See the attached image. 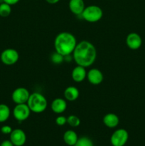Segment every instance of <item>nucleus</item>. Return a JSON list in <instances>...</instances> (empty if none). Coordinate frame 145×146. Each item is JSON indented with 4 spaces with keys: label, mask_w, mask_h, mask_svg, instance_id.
<instances>
[{
    "label": "nucleus",
    "mask_w": 145,
    "mask_h": 146,
    "mask_svg": "<svg viewBox=\"0 0 145 146\" xmlns=\"http://www.w3.org/2000/svg\"><path fill=\"white\" fill-rule=\"evenodd\" d=\"M51 61L54 64H61L65 61V59H64L63 56L55 51V52H53L51 54Z\"/></svg>",
    "instance_id": "4be33fe9"
},
{
    "label": "nucleus",
    "mask_w": 145,
    "mask_h": 146,
    "mask_svg": "<svg viewBox=\"0 0 145 146\" xmlns=\"http://www.w3.org/2000/svg\"><path fill=\"white\" fill-rule=\"evenodd\" d=\"M18 58H19V54L18 51L14 48H6L0 55V59L1 62L7 66L15 64L18 61Z\"/></svg>",
    "instance_id": "423d86ee"
},
{
    "label": "nucleus",
    "mask_w": 145,
    "mask_h": 146,
    "mask_svg": "<svg viewBox=\"0 0 145 146\" xmlns=\"http://www.w3.org/2000/svg\"><path fill=\"white\" fill-rule=\"evenodd\" d=\"M13 129L10 125H3L1 128V132L3 134H5V135H10L11 133L12 132Z\"/></svg>",
    "instance_id": "b1692460"
},
{
    "label": "nucleus",
    "mask_w": 145,
    "mask_h": 146,
    "mask_svg": "<svg viewBox=\"0 0 145 146\" xmlns=\"http://www.w3.org/2000/svg\"><path fill=\"white\" fill-rule=\"evenodd\" d=\"M78 139L76 133L72 130H68L63 134V141L69 146H74Z\"/></svg>",
    "instance_id": "f3484780"
},
{
    "label": "nucleus",
    "mask_w": 145,
    "mask_h": 146,
    "mask_svg": "<svg viewBox=\"0 0 145 146\" xmlns=\"http://www.w3.org/2000/svg\"><path fill=\"white\" fill-rule=\"evenodd\" d=\"M126 44L132 50H137L142 44V39L137 33H129L126 38Z\"/></svg>",
    "instance_id": "9b49d317"
},
{
    "label": "nucleus",
    "mask_w": 145,
    "mask_h": 146,
    "mask_svg": "<svg viewBox=\"0 0 145 146\" xmlns=\"http://www.w3.org/2000/svg\"><path fill=\"white\" fill-rule=\"evenodd\" d=\"M59 1L60 0H45V1H46V2H48V4H57V3H58Z\"/></svg>",
    "instance_id": "bb28decb"
},
{
    "label": "nucleus",
    "mask_w": 145,
    "mask_h": 146,
    "mask_svg": "<svg viewBox=\"0 0 145 146\" xmlns=\"http://www.w3.org/2000/svg\"><path fill=\"white\" fill-rule=\"evenodd\" d=\"M96 58V48L88 41H82L77 44L72 52V58L75 64L85 68L92 66Z\"/></svg>",
    "instance_id": "f257e3e1"
},
{
    "label": "nucleus",
    "mask_w": 145,
    "mask_h": 146,
    "mask_svg": "<svg viewBox=\"0 0 145 146\" xmlns=\"http://www.w3.org/2000/svg\"><path fill=\"white\" fill-rule=\"evenodd\" d=\"M82 19L90 23H95L99 21L103 16V11L100 7L97 5H90L85 7L82 11Z\"/></svg>",
    "instance_id": "20e7f679"
},
{
    "label": "nucleus",
    "mask_w": 145,
    "mask_h": 146,
    "mask_svg": "<svg viewBox=\"0 0 145 146\" xmlns=\"http://www.w3.org/2000/svg\"><path fill=\"white\" fill-rule=\"evenodd\" d=\"M77 44V40L73 34L67 31H63L55 36L54 48L56 52L63 56H66L72 54Z\"/></svg>",
    "instance_id": "f03ea898"
},
{
    "label": "nucleus",
    "mask_w": 145,
    "mask_h": 146,
    "mask_svg": "<svg viewBox=\"0 0 145 146\" xmlns=\"http://www.w3.org/2000/svg\"><path fill=\"white\" fill-rule=\"evenodd\" d=\"M0 146H14L10 140H5L1 143Z\"/></svg>",
    "instance_id": "a878e982"
},
{
    "label": "nucleus",
    "mask_w": 145,
    "mask_h": 146,
    "mask_svg": "<svg viewBox=\"0 0 145 146\" xmlns=\"http://www.w3.org/2000/svg\"><path fill=\"white\" fill-rule=\"evenodd\" d=\"M11 110L9 107L4 104H0V123H4L9 118Z\"/></svg>",
    "instance_id": "a211bd4d"
},
{
    "label": "nucleus",
    "mask_w": 145,
    "mask_h": 146,
    "mask_svg": "<svg viewBox=\"0 0 145 146\" xmlns=\"http://www.w3.org/2000/svg\"><path fill=\"white\" fill-rule=\"evenodd\" d=\"M71 77L75 82L80 83L83 81L87 77V71L85 67L77 65L72 69Z\"/></svg>",
    "instance_id": "ddd939ff"
},
{
    "label": "nucleus",
    "mask_w": 145,
    "mask_h": 146,
    "mask_svg": "<svg viewBox=\"0 0 145 146\" xmlns=\"http://www.w3.org/2000/svg\"><path fill=\"white\" fill-rule=\"evenodd\" d=\"M51 110L54 113L61 114L65 112L67 108V102L65 99L57 98L52 101L51 105Z\"/></svg>",
    "instance_id": "f8f14e48"
},
{
    "label": "nucleus",
    "mask_w": 145,
    "mask_h": 146,
    "mask_svg": "<svg viewBox=\"0 0 145 146\" xmlns=\"http://www.w3.org/2000/svg\"><path fill=\"white\" fill-rule=\"evenodd\" d=\"M129 139V133L124 128H119L113 132L110 137L112 146H125Z\"/></svg>",
    "instance_id": "39448f33"
},
{
    "label": "nucleus",
    "mask_w": 145,
    "mask_h": 146,
    "mask_svg": "<svg viewBox=\"0 0 145 146\" xmlns=\"http://www.w3.org/2000/svg\"><path fill=\"white\" fill-rule=\"evenodd\" d=\"M74 146H93V142L88 137L82 136L78 138L76 143Z\"/></svg>",
    "instance_id": "412c9836"
},
{
    "label": "nucleus",
    "mask_w": 145,
    "mask_h": 146,
    "mask_svg": "<svg viewBox=\"0 0 145 146\" xmlns=\"http://www.w3.org/2000/svg\"><path fill=\"white\" fill-rule=\"evenodd\" d=\"M119 118L117 115L109 113L103 117V123L109 128H115L119 125Z\"/></svg>",
    "instance_id": "2eb2a0df"
},
{
    "label": "nucleus",
    "mask_w": 145,
    "mask_h": 146,
    "mask_svg": "<svg viewBox=\"0 0 145 146\" xmlns=\"http://www.w3.org/2000/svg\"><path fill=\"white\" fill-rule=\"evenodd\" d=\"M11 13V6L5 2L0 4V17H8Z\"/></svg>",
    "instance_id": "6ab92c4d"
},
{
    "label": "nucleus",
    "mask_w": 145,
    "mask_h": 146,
    "mask_svg": "<svg viewBox=\"0 0 145 146\" xmlns=\"http://www.w3.org/2000/svg\"><path fill=\"white\" fill-rule=\"evenodd\" d=\"M68 7L70 11L77 16L81 15L85 8L83 0H70Z\"/></svg>",
    "instance_id": "4468645a"
},
{
    "label": "nucleus",
    "mask_w": 145,
    "mask_h": 146,
    "mask_svg": "<svg viewBox=\"0 0 145 146\" xmlns=\"http://www.w3.org/2000/svg\"><path fill=\"white\" fill-rule=\"evenodd\" d=\"M80 119L75 115H71L67 118V123L72 128H76L80 125Z\"/></svg>",
    "instance_id": "aec40b11"
},
{
    "label": "nucleus",
    "mask_w": 145,
    "mask_h": 146,
    "mask_svg": "<svg viewBox=\"0 0 145 146\" xmlns=\"http://www.w3.org/2000/svg\"><path fill=\"white\" fill-rule=\"evenodd\" d=\"M30 93L28 89L24 87H18L14 90L11 94V99L16 104H27L30 96Z\"/></svg>",
    "instance_id": "6e6552de"
},
{
    "label": "nucleus",
    "mask_w": 145,
    "mask_h": 146,
    "mask_svg": "<svg viewBox=\"0 0 145 146\" xmlns=\"http://www.w3.org/2000/svg\"><path fill=\"white\" fill-rule=\"evenodd\" d=\"M63 94L65 100L68 101H75L79 97L80 92L78 88L71 86H68L65 88Z\"/></svg>",
    "instance_id": "dca6fc26"
},
{
    "label": "nucleus",
    "mask_w": 145,
    "mask_h": 146,
    "mask_svg": "<svg viewBox=\"0 0 145 146\" xmlns=\"http://www.w3.org/2000/svg\"><path fill=\"white\" fill-rule=\"evenodd\" d=\"M27 105L33 113H41L46 110L48 101L44 95L40 93L34 92L30 94L29 98L27 101Z\"/></svg>",
    "instance_id": "7ed1b4c3"
},
{
    "label": "nucleus",
    "mask_w": 145,
    "mask_h": 146,
    "mask_svg": "<svg viewBox=\"0 0 145 146\" xmlns=\"http://www.w3.org/2000/svg\"><path fill=\"white\" fill-rule=\"evenodd\" d=\"M31 112V110L27 104H16L13 109V115L16 121L22 122L28 119Z\"/></svg>",
    "instance_id": "0eeeda50"
},
{
    "label": "nucleus",
    "mask_w": 145,
    "mask_h": 146,
    "mask_svg": "<svg viewBox=\"0 0 145 146\" xmlns=\"http://www.w3.org/2000/svg\"><path fill=\"white\" fill-rule=\"evenodd\" d=\"M20 0H3V2H5L7 4H9V5L12 6L16 4Z\"/></svg>",
    "instance_id": "393cba45"
},
{
    "label": "nucleus",
    "mask_w": 145,
    "mask_h": 146,
    "mask_svg": "<svg viewBox=\"0 0 145 146\" xmlns=\"http://www.w3.org/2000/svg\"><path fill=\"white\" fill-rule=\"evenodd\" d=\"M87 79L92 85H99L103 81L104 76L100 70L98 68H91L87 72Z\"/></svg>",
    "instance_id": "9d476101"
},
{
    "label": "nucleus",
    "mask_w": 145,
    "mask_h": 146,
    "mask_svg": "<svg viewBox=\"0 0 145 146\" xmlns=\"http://www.w3.org/2000/svg\"><path fill=\"white\" fill-rule=\"evenodd\" d=\"M55 123L59 126H63L67 123V118L64 115H60L55 118Z\"/></svg>",
    "instance_id": "5701e85b"
},
{
    "label": "nucleus",
    "mask_w": 145,
    "mask_h": 146,
    "mask_svg": "<svg viewBox=\"0 0 145 146\" xmlns=\"http://www.w3.org/2000/svg\"><path fill=\"white\" fill-rule=\"evenodd\" d=\"M9 140L14 146H23L26 141V135L23 130L16 128L11 133Z\"/></svg>",
    "instance_id": "1a4fd4ad"
}]
</instances>
